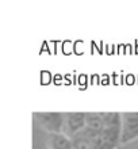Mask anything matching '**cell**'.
<instances>
[{
  "instance_id": "obj_1",
  "label": "cell",
  "mask_w": 138,
  "mask_h": 149,
  "mask_svg": "<svg viewBox=\"0 0 138 149\" xmlns=\"http://www.w3.org/2000/svg\"><path fill=\"white\" fill-rule=\"evenodd\" d=\"M103 129L89 149H117L121 144L122 113H102Z\"/></svg>"
},
{
  "instance_id": "obj_2",
  "label": "cell",
  "mask_w": 138,
  "mask_h": 149,
  "mask_svg": "<svg viewBox=\"0 0 138 149\" xmlns=\"http://www.w3.org/2000/svg\"><path fill=\"white\" fill-rule=\"evenodd\" d=\"M103 129V114L87 113V125L80 133H77L73 140L75 149H89L94 141L98 138Z\"/></svg>"
},
{
  "instance_id": "obj_3",
  "label": "cell",
  "mask_w": 138,
  "mask_h": 149,
  "mask_svg": "<svg viewBox=\"0 0 138 149\" xmlns=\"http://www.w3.org/2000/svg\"><path fill=\"white\" fill-rule=\"evenodd\" d=\"M35 121L38 125L46 132L47 134L51 133H62L64 123H65V113H35L34 114Z\"/></svg>"
},
{
  "instance_id": "obj_4",
  "label": "cell",
  "mask_w": 138,
  "mask_h": 149,
  "mask_svg": "<svg viewBox=\"0 0 138 149\" xmlns=\"http://www.w3.org/2000/svg\"><path fill=\"white\" fill-rule=\"evenodd\" d=\"M138 138V113H122L121 145H126Z\"/></svg>"
},
{
  "instance_id": "obj_5",
  "label": "cell",
  "mask_w": 138,
  "mask_h": 149,
  "mask_svg": "<svg viewBox=\"0 0 138 149\" xmlns=\"http://www.w3.org/2000/svg\"><path fill=\"white\" fill-rule=\"evenodd\" d=\"M85 125H87V113H65L62 133L73 138L85 127Z\"/></svg>"
},
{
  "instance_id": "obj_6",
  "label": "cell",
  "mask_w": 138,
  "mask_h": 149,
  "mask_svg": "<svg viewBox=\"0 0 138 149\" xmlns=\"http://www.w3.org/2000/svg\"><path fill=\"white\" fill-rule=\"evenodd\" d=\"M47 149H75L73 140L65 133H51L46 137Z\"/></svg>"
}]
</instances>
